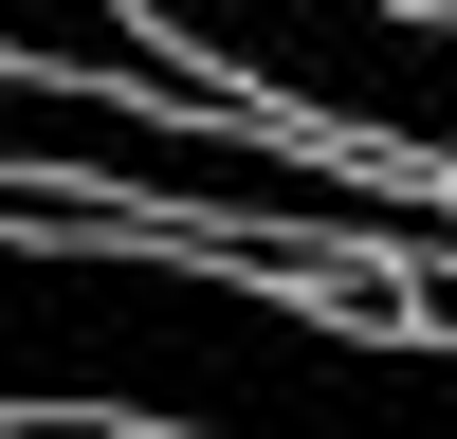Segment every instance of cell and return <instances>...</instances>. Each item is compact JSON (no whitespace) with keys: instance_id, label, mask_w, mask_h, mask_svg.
<instances>
[{"instance_id":"cell-1","label":"cell","mask_w":457,"mask_h":439,"mask_svg":"<svg viewBox=\"0 0 457 439\" xmlns=\"http://www.w3.org/2000/svg\"><path fill=\"white\" fill-rule=\"evenodd\" d=\"M92 402L146 439H457V348L165 238L129 202L0 183V421Z\"/></svg>"},{"instance_id":"cell-2","label":"cell","mask_w":457,"mask_h":439,"mask_svg":"<svg viewBox=\"0 0 457 439\" xmlns=\"http://www.w3.org/2000/svg\"><path fill=\"white\" fill-rule=\"evenodd\" d=\"M0 73H92V92H165V110H220V73L183 55L165 19H129V0H0Z\"/></svg>"},{"instance_id":"cell-3","label":"cell","mask_w":457,"mask_h":439,"mask_svg":"<svg viewBox=\"0 0 457 439\" xmlns=\"http://www.w3.org/2000/svg\"><path fill=\"white\" fill-rule=\"evenodd\" d=\"M0 439H146V421H92V402H37V421H0Z\"/></svg>"},{"instance_id":"cell-4","label":"cell","mask_w":457,"mask_h":439,"mask_svg":"<svg viewBox=\"0 0 457 439\" xmlns=\"http://www.w3.org/2000/svg\"><path fill=\"white\" fill-rule=\"evenodd\" d=\"M403 329H439V348H457V256H439V275H403Z\"/></svg>"}]
</instances>
